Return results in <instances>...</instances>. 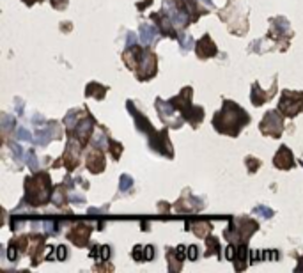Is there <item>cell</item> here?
<instances>
[{
  "label": "cell",
  "instance_id": "obj_1",
  "mask_svg": "<svg viewBox=\"0 0 303 273\" xmlns=\"http://www.w3.org/2000/svg\"><path fill=\"white\" fill-rule=\"evenodd\" d=\"M248 114L232 102H224V108L213 117V126L220 133L238 135L243 126L248 124Z\"/></svg>",
  "mask_w": 303,
  "mask_h": 273
},
{
  "label": "cell",
  "instance_id": "obj_2",
  "mask_svg": "<svg viewBox=\"0 0 303 273\" xmlns=\"http://www.w3.org/2000/svg\"><path fill=\"white\" fill-rule=\"evenodd\" d=\"M50 195V178L48 174H38L36 178L27 180V199L32 206L46 204Z\"/></svg>",
  "mask_w": 303,
  "mask_h": 273
},
{
  "label": "cell",
  "instance_id": "obj_3",
  "mask_svg": "<svg viewBox=\"0 0 303 273\" xmlns=\"http://www.w3.org/2000/svg\"><path fill=\"white\" fill-rule=\"evenodd\" d=\"M303 108V92H292V90H284L280 98L278 110L286 117H294Z\"/></svg>",
  "mask_w": 303,
  "mask_h": 273
},
{
  "label": "cell",
  "instance_id": "obj_4",
  "mask_svg": "<svg viewBox=\"0 0 303 273\" xmlns=\"http://www.w3.org/2000/svg\"><path fill=\"white\" fill-rule=\"evenodd\" d=\"M282 130H284V117H280V114L276 110L266 112L264 119L260 122V132L264 135H272L275 138H278L282 135Z\"/></svg>",
  "mask_w": 303,
  "mask_h": 273
},
{
  "label": "cell",
  "instance_id": "obj_5",
  "mask_svg": "<svg viewBox=\"0 0 303 273\" xmlns=\"http://www.w3.org/2000/svg\"><path fill=\"white\" fill-rule=\"evenodd\" d=\"M195 52H197V55L200 58H210V57H213V55H216V46H214V43L211 41L210 36L206 34L197 43V48H195Z\"/></svg>",
  "mask_w": 303,
  "mask_h": 273
},
{
  "label": "cell",
  "instance_id": "obj_6",
  "mask_svg": "<svg viewBox=\"0 0 303 273\" xmlns=\"http://www.w3.org/2000/svg\"><path fill=\"white\" fill-rule=\"evenodd\" d=\"M86 165H87V168L92 172V174L101 172L103 168H105V156H103V152H101L100 149H94V151H90Z\"/></svg>",
  "mask_w": 303,
  "mask_h": 273
},
{
  "label": "cell",
  "instance_id": "obj_7",
  "mask_svg": "<svg viewBox=\"0 0 303 273\" xmlns=\"http://www.w3.org/2000/svg\"><path fill=\"white\" fill-rule=\"evenodd\" d=\"M292 165H294V158H292L291 151H289L288 148H280L278 152L275 154V167L278 168H291Z\"/></svg>",
  "mask_w": 303,
  "mask_h": 273
},
{
  "label": "cell",
  "instance_id": "obj_8",
  "mask_svg": "<svg viewBox=\"0 0 303 273\" xmlns=\"http://www.w3.org/2000/svg\"><path fill=\"white\" fill-rule=\"evenodd\" d=\"M89 234H90L89 227H86V226H78L76 229L71 230V232L68 234V238H70L71 242H73L76 246H84V245H86V243H87V240H89Z\"/></svg>",
  "mask_w": 303,
  "mask_h": 273
},
{
  "label": "cell",
  "instance_id": "obj_9",
  "mask_svg": "<svg viewBox=\"0 0 303 273\" xmlns=\"http://www.w3.org/2000/svg\"><path fill=\"white\" fill-rule=\"evenodd\" d=\"M273 94H275V89H272L270 92H262V90L259 89V84H254V87H252V103L259 106V105H262L268 98H272Z\"/></svg>",
  "mask_w": 303,
  "mask_h": 273
},
{
  "label": "cell",
  "instance_id": "obj_10",
  "mask_svg": "<svg viewBox=\"0 0 303 273\" xmlns=\"http://www.w3.org/2000/svg\"><path fill=\"white\" fill-rule=\"evenodd\" d=\"M156 38V30L151 27V25H142V28H140V41L144 44H149L152 43Z\"/></svg>",
  "mask_w": 303,
  "mask_h": 273
},
{
  "label": "cell",
  "instance_id": "obj_11",
  "mask_svg": "<svg viewBox=\"0 0 303 273\" xmlns=\"http://www.w3.org/2000/svg\"><path fill=\"white\" fill-rule=\"evenodd\" d=\"M105 92H106L105 87L98 86V84H90V86L87 87V90H86L87 96H94L96 100H103V98H105Z\"/></svg>",
  "mask_w": 303,
  "mask_h": 273
},
{
  "label": "cell",
  "instance_id": "obj_12",
  "mask_svg": "<svg viewBox=\"0 0 303 273\" xmlns=\"http://www.w3.org/2000/svg\"><path fill=\"white\" fill-rule=\"evenodd\" d=\"M218 250H220V246H218V240L216 238H208V252L206 256H211V254H218Z\"/></svg>",
  "mask_w": 303,
  "mask_h": 273
},
{
  "label": "cell",
  "instance_id": "obj_13",
  "mask_svg": "<svg viewBox=\"0 0 303 273\" xmlns=\"http://www.w3.org/2000/svg\"><path fill=\"white\" fill-rule=\"evenodd\" d=\"M133 184V181H132V178H130V176H126V174H122L120 176V192H122V194H124L126 190H130V186H132Z\"/></svg>",
  "mask_w": 303,
  "mask_h": 273
},
{
  "label": "cell",
  "instance_id": "obj_14",
  "mask_svg": "<svg viewBox=\"0 0 303 273\" xmlns=\"http://www.w3.org/2000/svg\"><path fill=\"white\" fill-rule=\"evenodd\" d=\"M110 152H112V156L117 160L120 156V152H122V146H120L119 142H110Z\"/></svg>",
  "mask_w": 303,
  "mask_h": 273
},
{
  "label": "cell",
  "instance_id": "obj_15",
  "mask_svg": "<svg viewBox=\"0 0 303 273\" xmlns=\"http://www.w3.org/2000/svg\"><path fill=\"white\" fill-rule=\"evenodd\" d=\"M254 213H256V214H262L264 218H270V216L273 214V211L268 210V208H264V206H259V208H256V210H254Z\"/></svg>",
  "mask_w": 303,
  "mask_h": 273
},
{
  "label": "cell",
  "instance_id": "obj_16",
  "mask_svg": "<svg viewBox=\"0 0 303 273\" xmlns=\"http://www.w3.org/2000/svg\"><path fill=\"white\" fill-rule=\"evenodd\" d=\"M16 136H18L20 140H30V133H27V130H24V128H20V130H18Z\"/></svg>",
  "mask_w": 303,
  "mask_h": 273
},
{
  "label": "cell",
  "instance_id": "obj_17",
  "mask_svg": "<svg viewBox=\"0 0 303 273\" xmlns=\"http://www.w3.org/2000/svg\"><path fill=\"white\" fill-rule=\"evenodd\" d=\"M27 164L30 165L32 170H36V168H38V160H36V156L32 154V152H28V154H27Z\"/></svg>",
  "mask_w": 303,
  "mask_h": 273
},
{
  "label": "cell",
  "instance_id": "obj_18",
  "mask_svg": "<svg viewBox=\"0 0 303 273\" xmlns=\"http://www.w3.org/2000/svg\"><path fill=\"white\" fill-rule=\"evenodd\" d=\"M254 158H246V165H248V170L250 172H254V170H257V168L260 167V162H256V164H254Z\"/></svg>",
  "mask_w": 303,
  "mask_h": 273
},
{
  "label": "cell",
  "instance_id": "obj_19",
  "mask_svg": "<svg viewBox=\"0 0 303 273\" xmlns=\"http://www.w3.org/2000/svg\"><path fill=\"white\" fill-rule=\"evenodd\" d=\"M52 4H54L55 9H64L68 4V0H52Z\"/></svg>",
  "mask_w": 303,
  "mask_h": 273
},
{
  "label": "cell",
  "instance_id": "obj_20",
  "mask_svg": "<svg viewBox=\"0 0 303 273\" xmlns=\"http://www.w3.org/2000/svg\"><path fill=\"white\" fill-rule=\"evenodd\" d=\"M188 252H190L192 261H194V259H197V246H190V250H188Z\"/></svg>",
  "mask_w": 303,
  "mask_h": 273
},
{
  "label": "cell",
  "instance_id": "obj_21",
  "mask_svg": "<svg viewBox=\"0 0 303 273\" xmlns=\"http://www.w3.org/2000/svg\"><path fill=\"white\" fill-rule=\"evenodd\" d=\"M58 258L60 259L66 258V248H64V246H58Z\"/></svg>",
  "mask_w": 303,
  "mask_h": 273
},
{
  "label": "cell",
  "instance_id": "obj_22",
  "mask_svg": "<svg viewBox=\"0 0 303 273\" xmlns=\"http://www.w3.org/2000/svg\"><path fill=\"white\" fill-rule=\"evenodd\" d=\"M202 2H204L206 6H211V0H202Z\"/></svg>",
  "mask_w": 303,
  "mask_h": 273
},
{
  "label": "cell",
  "instance_id": "obj_23",
  "mask_svg": "<svg viewBox=\"0 0 303 273\" xmlns=\"http://www.w3.org/2000/svg\"><path fill=\"white\" fill-rule=\"evenodd\" d=\"M25 2H27L28 6H32V2H36V0H25Z\"/></svg>",
  "mask_w": 303,
  "mask_h": 273
},
{
  "label": "cell",
  "instance_id": "obj_24",
  "mask_svg": "<svg viewBox=\"0 0 303 273\" xmlns=\"http://www.w3.org/2000/svg\"><path fill=\"white\" fill-rule=\"evenodd\" d=\"M302 165H303V162H302Z\"/></svg>",
  "mask_w": 303,
  "mask_h": 273
}]
</instances>
